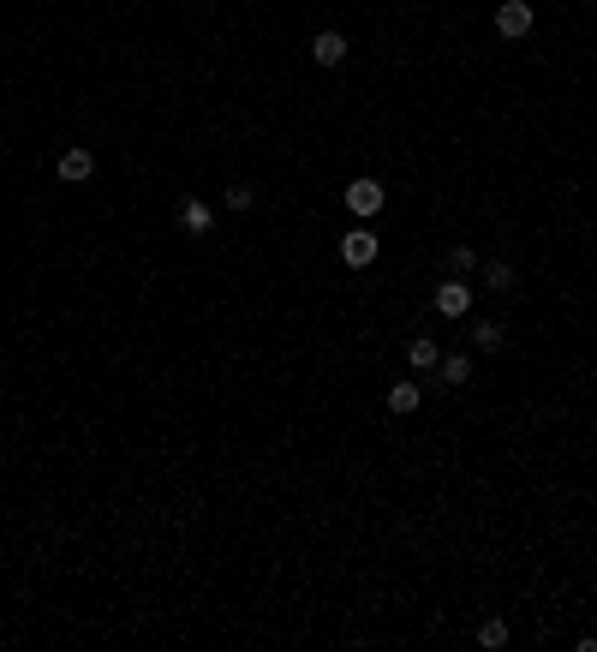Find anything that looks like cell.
Listing matches in <instances>:
<instances>
[{
    "label": "cell",
    "instance_id": "1",
    "mask_svg": "<svg viewBox=\"0 0 597 652\" xmlns=\"http://www.w3.org/2000/svg\"><path fill=\"white\" fill-rule=\"evenodd\" d=\"M383 203H388V192H383V180H370V174H358V180H347V210H353L358 222H370V216H383Z\"/></svg>",
    "mask_w": 597,
    "mask_h": 652
},
{
    "label": "cell",
    "instance_id": "2",
    "mask_svg": "<svg viewBox=\"0 0 597 652\" xmlns=\"http://www.w3.org/2000/svg\"><path fill=\"white\" fill-rule=\"evenodd\" d=\"M377 252H383V240H377L370 228H347L341 233V263H347V270H370Z\"/></svg>",
    "mask_w": 597,
    "mask_h": 652
},
{
    "label": "cell",
    "instance_id": "3",
    "mask_svg": "<svg viewBox=\"0 0 597 652\" xmlns=\"http://www.w3.org/2000/svg\"><path fill=\"white\" fill-rule=\"evenodd\" d=\"M532 25H538V13H532V0H502V6H496V36H508V43L532 36Z\"/></svg>",
    "mask_w": 597,
    "mask_h": 652
},
{
    "label": "cell",
    "instance_id": "4",
    "mask_svg": "<svg viewBox=\"0 0 597 652\" xmlns=\"http://www.w3.org/2000/svg\"><path fill=\"white\" fill-rule=\"evenodd\" d=\"M54 174L66 180V186H84V180L96 174V150H90V144H66L54 156Z\"/></svg>",
    "mask_w": 597,
    "mask_h": 652
},
{
    "label": "cell",
    "instance_id": "5",
    "mask_svg": "<svg viewBox=\"0 0 597 652\" xmlns=\"http://www.w3.org/2000/svg\"><path fill=\"white\" fill-rule=\"evenodd\" d=\"M430 305H436V311H442L448 323H460V318H472V288H466L460 276H448L436 293H430Z\"/></svg>",
    "mask_w": 597,
    "mask_h": 652
},
{
    "label": "cell",
    "instance_id": "6",
    "mask_svg": "<svg viewBox=\"0 0 597 652\" xmlns=\"http://www.w3.org/2000/svg\"><path fill=\"white\" fill-rule=\"evenodd\" d=\"M466 341H472V353H502V348H508V323H502V318H478L466 330Z\"/></svg>",
    "mask_w": 597,
    "mask_h": 652
},
{
    "label": "cell",
    "instance_id": "7",
    "mask_svg": "<svg viewBox=\"0 0 597 652\" xmlns=\"http://www.w3.org/2000/svg\"><path fill=\"white\" fill-rule=\"evenodd\" d=\"M311 60L317 66H347V30H317L311 36Z\"/></svg>",
    "mask_w": 597,
    "mask_h": 652
},
{
    "label": "cell",
    "instance_id": "8",
    "mask_svg": "<svg viewBox=\"0 0 597 652\" xmlns=\"http://www.w3.org/2000/svg\"><path fill=\"white\" fill-rule=\"evenodd\" d=\"M180 228L185 233H210L215 228V203L210 198H185L180 203Z\"/></svg>",
    "mask_w": 597,
    "mask_h": 652
},
{
    "label": "cell",
    "instance_id": "9",
    "mask_svg": "<svg viewBox=\"0 0 597 652\" xmlns=\"http://www.w3.org/2000/svg\"><path fill=\"white\" fill-rule=\"evenodd\" d=\"M436 371H442V383H448V390H466V383H472V353H442Z\"/></svg>",
    "mask_w": 597,
    "mask_h": 652
},
{
    "label": "cell",
    "instance_id": "10",
    "mask_svg": "<svg viewBox=\"0 0 597 652\" xmlns=\"http://www.w3.org/2000/svg\"><path fill=\"white\" fill-rule=\"evenodd\" d=\"M436 360H442L436 335H413V341H406V365H413V371H436Z\"/></svg>",
    "mask_w": 597,
    "mask_h": 652
},
{
    "label": "cell",
    "instance_id": "11",
    "mask_svg": "<svg viewBox=\"0 0 597 652\" xmlns=\"http://www.w3.org/2000/svg\"><path fill=\"white\" fill-rule=\"evenodd\" d=\"M418 401H425V390H418V383H388V413H395V420L418 413Z\"/></svg>",
    "mask_w": 597,
    "mask_h": 652
},
{
    "label": "cell",
    "instance_id": "12",
    "mask_svg": "<svg viewBox=\"0 0 597 652\" xmlns=\"http://www.w3.org/2000/svg\"><path fill=\"white\" fill-rule=\"evenodd\" d=\"M514 282H520V276H514L508 258H490V263H484V288H490V293H514Z\"/></svg>",
    "mask_w": 597,
    "mask_h": 652
},
{
    "label": "cell",
    "instance_id": "13",
    "mask_svg": "<svg viewBox=\"0 0 597 652\" xmlns=\"http://www.w3.org/2000/svg\"><path fill=\"white\" fill-rule=\"evenodd\" d=\"M508 640H514V628L502 623V617H490V623H478V647H484V652H502Z\"/></svg>",
    "mask_w": 597,
    "mask_h": 652
},
{
    "label": "cell",
    "instance_id": "14",
    "mask_svg": "<svg viewBox=\"0 0 597 652\" xmlns=\"http://www.w3.org/2000/svg\"><path fill=\"white\" fill-rule=\"evenodd\" d=\"M221 203H228L233 216H245V210H251V203H257V192H251V180H233V186H228V192H221Z\"/></svg>",
    "mask_w": 597,
    "mask_h": 652
},
{
    "label": "cell",
    "instance_id": "15",
    "mask_svg": "<svg viewBox=\"0 0 597 652\" xmlns=\"http://www.w3.org/2000/svg\"><path fill=\"white\" fill-rule=\"evenodd\" d=\"M472 270H478V252H472V246H448V276L466 282Z\"/></svg>",
    "mask_w": 597,
    "mask_h": 652
}]
</instances>
